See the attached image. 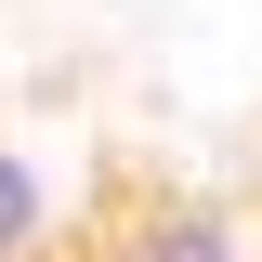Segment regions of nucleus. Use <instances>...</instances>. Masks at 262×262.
<instances>
[{"mask_svg": "<svg viewBox=\"0 0 262 262\" xmlns=\"http://www.w3.org/2000/svg\"><path fill=\"white\" fill-rule=\"evenodd\" d=\"M105 262H262V223L236 196H158L105 236Z\"/></svg>", "mask_w": 262, "mask_h": 262, "instance_id": "f257e3e1", "label": "nucleus"}, {"mask_svg": "<svg viewBox=\"0 0 262 262\" xmlns=\"http://www.w3.org/2000/svg\"><path fill=\"white\" fill-rule=\"evenodd\" d=\"M53 236H66V196H53V170L0 144V262H53Z\"/></svg>", "mask_w": 262, "mask_h": 262, "instance_id": "f03ea898", "label": "nucleus"}]
</instances>
